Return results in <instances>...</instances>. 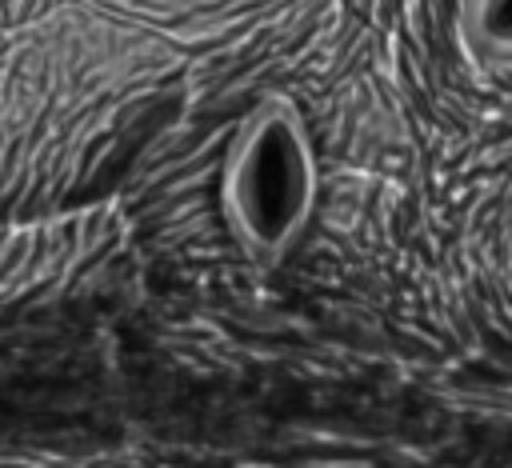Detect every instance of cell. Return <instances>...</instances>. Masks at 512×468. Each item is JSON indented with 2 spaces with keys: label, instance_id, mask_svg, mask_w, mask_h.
<instances>
[{
  "label": "cell",
  "instance_id": "cell-2",
  "mask_svg": "<svg viewBox=\"0 0 512 468\" xmlns=\"http://www.w3.org/2000/svg\"><path fill=\"white\" fill-rule=\"evenodd\" d=\"M456 24L468 56L488 72H504L512 56V0H460Z\"/></svg>",
  "mask_w": 512,
  "mask_h": 468
},
{
  "label": "cell",
  "instance_id": "cell-1",
  "mask_svg": "<svg viewBox=\"0 0 512 468\" xmlns=\"http://www.w3.org/2000/svg\"><path fill=\"white\" fill-rule=\"evenodd\" d=\"M320 204V160L300 108L264 96L236 124L220 168V216L256 264L284 260Z\"/></svg>",
  "mask_w": 512,
  "mask_h": 468
}]
</instances>
